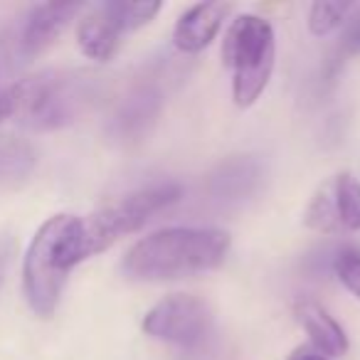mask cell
Returning a JSON list of instances; mask_svg holds the SVG:
<instances>
[{"mask_svg": "<svg viewBox=\"0 0 360 360\" xmlns=\"http://www.w3.org/2000/svg\"><path fill=\"white\" fill-rule=\"evenodd\" d=\"M89 257L94 247L84 217L55 215L42 222L22 259V294L32 314L52 319L70 274Z\"/></svg>", "mask_w": 360, "mask_h": 360, "instance_id": "1", "label": "cell"}, {"mask_svg": "<svg viewBox=\"0 0 360 360\" xmlns=\"http://www.w3.org/2000/svg\"><path fill=\"white\" fill-rule=\"evenodd\" d=\"M230 235L220 227H165L126 252L121 269L134 281H175L225 264Z\"/></svg>", "mask_w": 360, "mask_h": 360, "instance_id": "2", "label": "cell"}, {"mask_svg": "<svg viewBox=\"0 0 360 360\" xmlns=\"http://www.w3.org/2000/svg\"><path fill=\"white\" fill-rule=\"evenodd\" d=\"M104 77L91 70H47L13 84V116L30 131L72 126L99 104Z\"/></svg>", "mask_w": 360, "mask_h": 360, "instance_id": "3", "label": "cell"}, {"mask_svg": "<svg viewBox=\"0 0 360 360\" xmlns=\"http://www.w3.org/2000/svg\"><path fill=\"white\" fill-rule=\"evenodd\" d=\"M222 62L232 75V101L250 109L274 75L276 35L271 22L252 13L237 15L222 40Z\"/></svg>", "mask_w": 360, "mask_h": 360, "instance_id": "4", "label": "cell"}, {"mask_svg": "<svg viewBox=\"0 0 360 360\" xmlns=\"http://www.w3.org/2000/svg\"><path fill=\"white\" fill-rule=\"evenodd\" d=\"M180 198H183V186L173 180H163V183H150V186L139 188V191L119 198L116 202L101 207L99 212L86 217V232H89L94 255L109 250L119 237L139 232L155 215L180 202Z\"/></svg>", "mask_w": 360, "mask_h": 360, "instance_id": "5", "label": "cell"}, {"mask_svg": "<svg viewBox=\"0 0 360 360\" xmlns=\"http://www.w3.org/2000/svg\"><path fill=\"white\" fill-rule=\"evenodd\" d=\"M160 3H124V0H109L86 8L77 25V42L79 50L89 60L111 62L121 50L124 35L141 30L160 13Z\"/></svg>", "mask_w": 360, "mask_h": 360, "instance_id": "6", "label": "cell"}, {"mask_svg": "<svg viewBox=\"0 0 360 360\" xmlns=\"http://www.w3.org/2000/svg\"><path fill=\"white\" fill-rule=\"evenodd\" d=\"M84 11L82 3H40L32 6L15 25L0 35V67L15 70L30 65L47 47L55 45L65 27Z\"/></svg>", "mask_w": 360, "mask_h": 360, "instance_id": "7", "label": "cell"}, {"mask_svg": "<svg viewBox=\"0 0 360 360\" xmlns=\"http://www.w3.org/2000/svg\"><path fill=\"white\" fill-rule=\"evenodd\" d=\"M212 321L210 306L202 299L193 294H170L146 311L141 326L153 340L195 348L210 335Z\"/></svg>", "mask_w": 360, "mask_h": 360, "instance_id": "8", "label": "cell"}, {"mask_svg": "<svg viewBox=\"0 0 360 360\" xmlns=\"http://www.w3.org/2000/svg\"><path fill=\"white\" fill-rule=\"evenodd\" d=\"M309 230L323 235L360 232V180L338 173L323 180L304 212Z\"/></svg>", "mask_w": 360, "mask_h": 360, "instance_id": "9", "label": "cell"}, {"mask_svg": "<svg viewBox=\"0 0 360 360\" xmlns=\"http://www.w3.org/2000/svg\"><path fill=\"white\" fill-rule=\"evenodd\" d=\"M165 104V94L155 79H141L116 104L106 131L119 143H139L150 134Z\"/></svg>", "mask_w": 360, "mask_h": 360, "instance_id": "10", "label": "cell"}, {"mask_svg": "<svg viewBox=\"0 0 360 360\" xmlns=\"http://www.w3.org/2000/svg\"><path fill=\"white\" fill-rule=\"evenodd\" d=\"M264 163L255 155H232L222 160L207 178V193L225 207L245 205L264 186Z\"/></svg>", "mask_w": 360, "mask_h": 360, "instance_id": "11", "label": "cell"}, {"mask_svg": "<svg viewBox=\"0 0 360 360\" xmlns=\"http://www.w3.org/2000/svg\"><path fill=\"white\" fill-rule=\"evenodd\" d=\"M230 13H232L230 3H200V6L188 8L173 27L175 50L183 52V55H198V52H202L220 35Z\"/></svg>", "mask_w": 360, "mask_h": 360, "instance_id": "12", "label": "cell"}, {"mask_svg": "<svg viewBox=\"0 0 360 360\" xmlns=\"http://www.w3.org/2000/svg\"><path fill=\"white\" fill-rule=\"evenodd\" d=\"M294 316L301 323V328L309 333L311 348L319 350L326 358H343L348 353V335L343 326L328 314L314 299H299L294 304Z\"/></svg>", "mask_w": 360, "mask_h": 360, "instance_id": "13", "label": "cell"}, {"mask_svg": "<svg viewBox=\"0 0 360 360\" xmlns=\"http://www.w3.org/2000/svg\"><path fill=\"white\" fill-rule=\"evenodd\" d=\"M35 165L37 153L27 141L0 134V188H11L27 180Z\"/></svg>", "mask_w": 360, "mask_h": 360, "instance_id": "14", "label": "cell"}, {"mask_svg": "<svg viewBox=\"0 0 360 360\" xmlns=\"http://www.w3.org/2000/svg\"><path fill=\"white\" fill-rule=\"evenodd\" d=\"M355 11L353 3H314L309 11V30L316 37H326L330 32L340 30L350 13Z\"/></svg>", "mask_w": 360, "mask_h": 360, "instance_id": "15", "label": "cell"}, {"mask_svg": "<svg viewBox=\"0 0 360 360\" xmlns=\"http://www.w3.org/2000/svg\"><path fill=\"white\" fill-rule=\"evenodd\" d=\"M333 274L338 276V281L350 294L360 299V250H355V247H350V245H343V250L335 257Z\"/></svg>", "mask_w": 360, "mask_h": 360, "instance_id": "16", "label": "cell"}, {"mask_svg": "<svg viewBox=\"0 0 360 360\" xmlns=\"http://www.w3.org/2000/svg\"><path fill=\"white\" fill-rule=\"evenodd\" d=\"M340 250H343L340 242H328V245L316 247L314 252L306 255V271H309L311 276H316V279L330 274V271H333V264H335V257H338Z\"/></svg>", "mask_w": 360, "mask_h": 360, "instance_id": "17", "label": "cell"}, {"mask_svg": "<svg viewBox=\"0 0 360 360\" xmlns=\"http://www.w3.org/2000/svg\"><path fill=\"white\" fill-rule=\"evenodd\" d=\"M353 55H360V6H355V11L345 20V25L340 27L338 40V60Z\"/></svg>", "mask_w": 360, "mask_h": 360, "instance_id": "18", "label": "cell"}, {"mask_svg": "<svg viewBox=\"0 0 360 360\" xmlns=\"http://www.w3.org/2000/svg\"><path fill=\"white\" fill-rule=\"evenodd\" d=\"M3 72H6V70L0 67V124L13 116V86L6 84V79H3Z\"/></svg>", "mask_w": 360, "mask_h": 360, "instance_id": "19", "label": "cell"}, {"mask_svg": "<svg viewBox=\"0 0 360 360\" xmlns=\"http://www.w3.org/2000/svg\"><path fill=\"white\" fill-rule=\"evenodd\" d=\"M286 360H328V358L321 355L319 350H314L311 345H299V348H296Z\"/></svg>", "mask_w": 360, "mask_h": 360, "instance_id": "20", "label": "cell"}, {"mask_svg": "<svg viewBox=\"0 0 360 360\" xmlns=\"http://www.w3.org/2000/svg\"><path fill=\"white\" fill-rule=\"evenodd\" d=\"M11 252H13V242L8 240V237H0V281H3L8 262H11Z\"/></svg>", "mask_w": 360, "mask_h": 360, "instance_id": "21", "label": "cell"}]
</instances>
